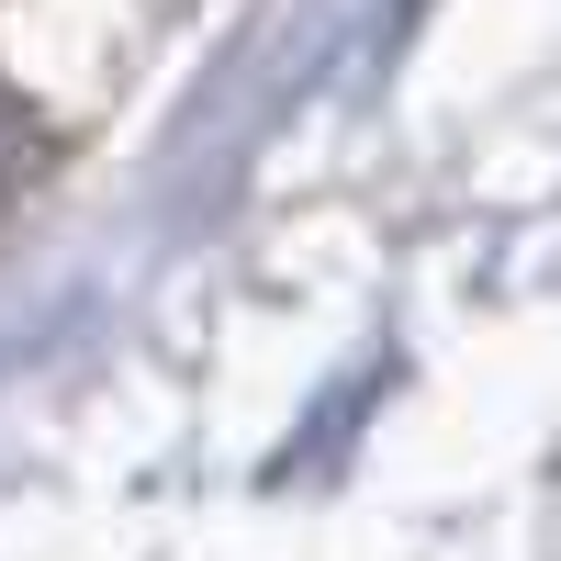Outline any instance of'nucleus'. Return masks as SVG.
<instances>
[{"instance_id": "nucleus-1", "label": "nucleus", "mask_w": 561, "mask_h": 561, "mask_svg": "<svg viewBox=\"0 0 561 561\" xmlns=\"http://www.w3.org/2000/svg\"><path fill=\"white\" fill-rule=\"evenodd\" d=\"M34 169H45V124H34V113L12 102V90H0V203H12Z\"/></svg>"}]
</instances>
